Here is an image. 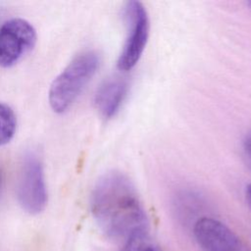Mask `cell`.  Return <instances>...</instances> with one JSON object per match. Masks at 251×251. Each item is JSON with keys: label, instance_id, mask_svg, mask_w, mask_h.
Here are the masks:
<instances>
[{"label": "cell", "instance_id": "cell-1", "mask_svg": "<svg viewBox=\"0 0 251 251\" xmlns=\"http://www.w3.org/2000/svg\"><path fill=\"white\" fill-rule=\"evenodd\" d=\"M91 214L102 232L125 239L148 230V218L133 183L121 172L104 174L90 195Z\"/></svg>", "mask_w": 251, "mask_h": 251}, {"label": "cell", "instance_id": "cell-2", "mask_svg": "<svg viewBox=\"0 0 251 251\" xmlns=\"http://www.w3.org/2000/svg\"><path fill=\"white\" fill-rule=\"evenodd\" d=\"M100 62V55L96 51H83L54 78L49 88L48 102L55 113L63 114L72 107L97 73Z\"/></svg>", "mask_w": 251, "mask_h": 251}, {"label": "cell", "instance_id": "cell-3", "mask_svg": "<svg viewBox=\"0 0 251 251\" xmlns=\"http://www.w3.org/2000/svg\"><path fill=\"white\" fill-rule=\"evenodd\" d=\"M20 206L30 215L41 213L47 204L48 194L40 158L33 151L26 152L20 163L16 182Z\"/></svg>", "mask_w": 251, "mask_h": 251}, {"label": "cell", "instance_id": "cell-4", "mask_svg": "<svg viewBox=\"0 0 251 251\" xmlns=\"http://www.w3.org/2000/svg\"><path fill=\"white\" fill-rule=\"evenodd\" d=\"M126 25V37L117 61L120 71L127 72L133 69L140 60L149 37V17L143 4L138 1H128L124 8Z\"/></svg>", "mask_w": 251, "mask_h": 251}, {"label": "cell", "instance_id": "cell-5", "mask_svg": "<svg viewBox=\"0 0 251 251\" xmlns=\"http://www.w3.org/2000/svg\"><path fill=\"white\" fill-rule=\"evenodd\" d=\"M36 43L33 25L22 18H13L0 25V67L10 68L29 53Z\"/></svg>", "mask_w": 251, "mask_h": 251}, {"label": "cell", "instance_id": "cell-6", "mask_svg": "<svg viewBox=\"0 0 251 251\" xmlns=\"http://www.w3.org/2000/svg\"><path fill=\"white\" fill-rule=\"evenodd\" d=\"M196 241L205 251H241L238 236L224 223L209 217L196 221L193 226Z\"/></svg>", "mask_w": 251, "mask_h": 251}, {"label": "cell", "instance_id": "cell-7", "mask_svg": "<svg viewBox=\"0 0 251 251\" xmlns=\"http://www.w3.org/2000/svg\"><path fill=\"white\" fill-rule=\"evenodd\" d=\"M128 91V83L120 76L105 79L94 95V105L101 117L113 118L122 107Z\"/></svg>", "mask_w": 251, "mask_h": 251}, {"label": "cell", "instance_id": "cell-8", "mask_svg": "<svg viewBox=\"0 0 251 251\" xmlns=\"http://www.w3.org/2000/svg\"><path fill=\"white\" fill-rule=\"evenodd\" d=\"M17 128V117L14 110L0 102V146L11 141Z\"/></svg>", "mask_w": 251, "mask_h": 251}, {"label": "cell", "instance_id": "cell-9", "mask_svg": "<svg viewBox=\"0 0 251 251\" xmlns=\"http://www.w3.org/2000/svg\"><path fill=\"white\" fill-rule=\"evenodd\" d=\"M123 251H161L159 246L151 239L148 232H140L129 237Z\"/></svg>", "mask_w": 251, "mask_h": 251}, {"label": "cell", "instance_id": "cell-10", "mask_svg": "<svg viewBox=\"0 0 251 251\" xmlns=\"http://www.w3.org/2000/svg\"><path fill=\"white\" fill-rule=\"evenodd\" d=\"M244 150L249 158V160L251 161V137L247 138V140L245 141V144H244Z\"/></svg>", "mask_w": 251, "mask_h": 251}, {"label": "cell", "instance_id": "cell-11", "mask_svg": "<svg viewBox=\"0 0 251 251\" xmlns=\"http://www.w3.org/2000/svg\"><path fill=\"white\" fill-rule=\"evenodd\" d=\"M246 199H247L249 206L251 207V183L248 184L246 187Z\"/></svg>", "mask_w": 251, "mask_h": 251}, {"label": "cell", "instance_id": "cell-12", "mask_svg": "<svg viewBox=\"0 0 251 251\" xmlns=\"http://www.w3.org/2000/svg\"><path fill=\"white\" fill-rule=\"evenodd\" d=\"M248 5H249V6H250V8H251V1H249V2H248Z\"/></svg>", "mask_w": 251, "mask_h": 251}, {"label": "cell", "instance_id": "cell-13", "mask_svg": "<svg viewBox=\"0 0 251 251\" xmlns=\"http://www.w3.org/2000/svg\"><path fill=\"white\" fill-rule=\"evenodd\" d=\"M0 188H1V176H0Z\"/></svg>", "mask_w": 251, "mask_h": 251}]
</instances>
